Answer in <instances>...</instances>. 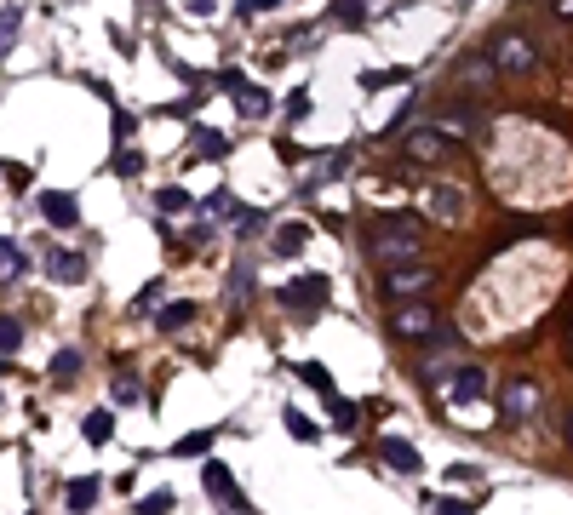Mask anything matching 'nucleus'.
Masks as SVG:
<instances>
[{"mask_svg":"<svg viewBox=\"0 0 573 515\" xmlns=\"http://www.w3.org/2000/svg\"><path fill=\"white\" fill-rule=\"evenodd\" d=\"M413 253H419V218L413 212H390V218H379V224L367 229V258L413 263Z\"/></svg>","mask_w":573,"mask_h":515,"instance_id":"nucleus-1","label":"nucleus"},{"mask_svg":"<svg viewBox=\"0 0 573 515\" xmlns=\"http://www.w3.org/2000/svg\"><path fill=\"white\" fill-rule=\"evenodd\" d=\"M390 333L401 343H436V350H459V333L447 326L430 304H401L396 315H390Z\"/></svg>","mask_w":573,"mask_h":515,"instance_id":"nucleus-2","label":"nucleus"},{"mask_svg":"<svg viewBox=\"0 0 573 515\" xmlns=\"http://www.w3.org/2000/svg\"><path fill=\"white\" fill-rule=\"evenodd\" d=\"M488 64L499 75H528V69H539V40L528 29H499L488 40Z\"/></svg>","mask_w":573,"mask_h":515,"instance_id":"nucleus-3","label":"nucleus"},{"mask_svg":"<svg viewBox=\"0 0 573 515\" xmlns=\"http://www.w3.org/2000/svg\"><path fill=\"white\" fill-rule=\"evenodd\" d=\"M275 298H282L299 321H309V315H321V309H327L333 287H327V275H299V280H287V287L275 292Z\"/></svg>","mask_w":573,"mask_h":515,"instance_id":"nucleus-4","label":"nucleus"},{"mask_svg":"<svg viewBox=\"0 0 573 515\" xmlns=\"http://www.w3.org/2000/svg\"><path fill=\"white\" fill-rule=\"evenodd\" d=\"M539 407H545V389L533 378H505V389H499V418L505 424H528Z\"/></svg>","mask_w":573,"mask_h":515,"instance_id":"nucleus-5","label":"nucleus"},{"mask_svg":"<svg viewBox=\"0 0 573 515\" xmlns=\"http://www.w3.org/2000/svg\"><path fill=\"white\" fill-rule=\"evenodd\" d=\"M430 287H436V270H425V263H390V275H384V292L401 304H425Z\"/></svg>","mask_w":573,"mask_h":515,"instance_id":"nucleus-6","label":"nucleus"},{"mask_svg":"<svg viewBox=\"0 0 573 515\" xmlns=\"http://www.w3.org/2000/svg\"><path fill=\"white\" fill-rule=\"evenodd\" d=\"M201 487L212 493V504L219 510H236V515H253V504H246L241 498V481L224 470V464H207V470H201Z\"/></svg>","mask_w":573,"mask_h":515,"instance_id":"nucleus-7","label":"nucleus"},{"mask_svg":"<svg viewBox=\"0 0 573 515\" xmlns=\"http://www.w3.org/2000/svg\"><path fill=\"white\" fill-rule=\"evenodd\" d=\"M447 81H453L459 92H470V98H476V92H488L493 81H499V69L488 64V52H476V58H459V64L447 69Z\"/></svg>","mask_w":573,"mask_h":515,"instance_id":"nucleus-8","label":"nucleus"},{"mask_svg":"<svg viewBox=\"0 0 573 515\" xmlns=\"http://www.w3.org/2000/svg\"><path fill=\"white\" fill-rule=\"evenodd\" d=\"M379 458L390 464L396 475H419V470H425V452L413 447V441H401V435H384V441H379Z\"/></svg>","mask_w":573,"mask_h":515,"instance_id":"nucleus-9","label":"nucleus"},{"mask_svg":"<svg viewBox=\"0 0 573 515\" xmlns=\"http://www.w3.org/2000/svg\"><path fill=\"white\" fill-rule=\"evenodd\" d=\"M488 395V372L482 367H459L453 378H447V401L453 407H470V401H482Z\"/></svg>","mask_w":573,"mask_h":515,"instance_id":"nucleus-10","label":"nucleus"},{"mask_svg":"<svg viewBox=\"0 0 573 515\" xmlns=\"http://www.w3.org/2000/svg\"><path fill=\"white\" fill-rule=\"evenodd\" d=\"M436 132L453 144V138H476L482 132V109L476 103H459V109H447V115H436Z\"/></svg>","mask_w":573,"mask_h":515,"instance_id":"nucleus-11","label":"nucleus"},{"mask_svg":"<svg viewBox=\"0 0 573 515\" xmlns=\"http://www.w3.org/2000/svg\"><path fill=\"white\" fill-rule=\"evenodd\" d=\"M40 218H46V224H58V229H75V224H81V200L64 195V190H46L40 195Z\"/></svg>","mask_w":573,"mask_h":515,"instance_id":"nucleus-12","label":"nucleus"},{"mask_svg":"<svg viewBox=\"0 0 573 515\" xmlns=\"http://www.w3.org/2000/svg\"><path fill=\"white\" fill-rule=\"evenodd\" d=\"M224 86L236 92V103H241V115H264L270 109V92H258L246 75H236V69H224Z\"/></svg>","mask_w":573,"mask_h":515,"instance_id":"nucleus-13","label":"nucleus"},{"mask_svg":"<svg viewBox=\"0 0 573 515\" xmlns=\"http://www.w3.org/2000/svg\"><path fill=\"white\" fill-rule=\"evenodd\" d=\"M46 275H52L58 287H81V280H86V258L81 253H46Z\"/></svg>","mask_w":573,"mask_h":515,"instance_id":"nucleus-14","label":"nucleus"},{"mask_svg":"<svg viewBox=\"0 0 573 515\" xmlns=\"http://www.w3.org/2000/svg\"><path fill=\"white\" fill-rule=\"evenodd\" d=\"M407 155H413V166H430V161H442V155H447V138L436 127H419V132L407 138Z\"/></svg>","mask_w":573,"mask_h":515,"instance_id":"nucleus-15","label":"nucleus"},{"mask_svg":"<svg viewBox=\"0 0 573 515\" xmlns=\"http://www.w3.org/2000/svg\"><path fill=\"white\" fill-rule=\"evenodd\" d=\"M64 493H69V510H75V515H86V510H98V493H103V481H98V475H75Z\"/></svg>","mask_w":573,"mask_h":515,"instance_id":"nucleus-16","label":"nucleus"},{"mask_svg":"<svg viewBox=\"0 0 573 515\" xmlns=\"http://www.w3.org/2000/svg\"><path fill=\"white\" fill-rule=\"evenodd\" d=\"M413 372H419L425 384H442V378H453V372H459V361H453V350H430Z\"/></svg>","mask_w":573,"mask_h":515,"instance_id":"nucleus-17","label":"nucleus"},{"mask_svg":"<svg viewBox=\"0 0 573 515\" xmlns=\"http://www.w3.org/2000/svg\"><path fill=\"white\" fill-rule=\"evenodd\" d=\"M304 241H309V224H282V229L270 235L275 258H299V253H304Z\"/></svg>","mask_w":573,"mask_h":515,"instance_id":"nucleus-18","label":"nucleus"},{"mask_svg":"<svg viewBox=\"0 0 573 515\" xmlns=\"http://www.w3.org/2000/svg\"><path fill=\"white\" fill-rule=\"evenodd\" d=\"M81 435H86L92 447H103V441L115 435V413H110V407H92V413L81 418Z\"/></svg>","mask_w":573,"mask_h":515,"instance_id":"nucleus-19","label":"nucleus"},{"mask_svg":"<svg viewBox=\"0 0 573 515\" xmlns=\"http://www.w3.org/2000/svg\"><path fill=\"white\" fill-rule=\"evenodd\" d=\"M299 378H304L309 389H316V395H327V407H333V401H345V395L333 389V372H327V367H316V361H299Z\"/></svg>","mask_w":573,"mask_h":515,"instance_id":"nucleus-20","label":"nucleus"},{"mask_svg":"<svg viewBox=\"0 0 573 515\" xmlns=\"http://www.w3.org/2000/svg\"><path fill=\"white\" fill-rule=\"evenodd\" d=\"M190 144L207 155V161H224V155H229V138H224V132H212V127H195V132H190Z\"/></svg>","mask_w":573,"mask_h":515,"instance_id":"nucleus-21","label":"nucleus"},{"mask_svg":"<svg viewBox=\"0 0 573 515\" xmlns=\"http://www.w3.org/2000/svg\"><path fill=\"white\" fill-rule=\"evenodd\" d=\"M224 298H229V304H246V298H253V270H246V263H236V270L224 275Z\"/></svg>","mask_w":573,"mask_h":515,"instance_id":"nucleus-22","label":"nucleus"},{"mask_svg":"<svg viewBox=\"0 0 573 515\" xmlns=\"http://www.w3.org/2000/svg\"><path fill=\"white\" fill-rule=\"evenodd\" d=\"M0 275H6V280L29 275V258H23V246H18V241H6V235H0Z\"/></svg>","mask_w":573,"mask_h":515,"instance_id":"nucleus-23","label":"nucleus"},{"mask_svg":"<svg viewBox=\"0 0 573 515\" xmlns=\"http://www.w3.org/2000/svg\"><path fill=\"white\" fill-rule=\"evenodd\" d=\"M195 321V304L184 298V304H161V315H155V326H161V333H178V326H190Z\"/></svg>","mask_w":573,"mask_h":515,"instance_id":"nucleus-24","label":"nucleus"},{"mask_svg":"<svg viewBox=\"0 0 573 515\" xmlns=\"http://www.w3.org/2000/svg\"><path fill=\"white\" fill-rule=\"evenodd\" d=\"M173 504H178L173 487H155L149 498H138V504H132V515H173Z\"/></svg>","mask_w":573,"mask_h":515,"instance_id":"nucleus-25","label":"nucleus"},{"mask_svg":"<svg viewBox=\"0 0 573 515\" xmlns=\"http://www.w3.org/2000/svg\"><path fill=\"white\" fill-rule=\"evenodd\" d=\"M219 441L212 430H195V435H178V447H173V458H207V447Z\"/></svg>","mask_w":573,"mask_h":515,"instance_id":"nucleus-26","label":"nucleus"},{"mask_svg":"<svg viewBox=\"0 0 573 515\" xmlns=\"http://www.w3.org/2000/svg\"><path fill=\"white\" fill-rule=\"evenodd\" d=\"M430 212H436V218H459L464 212V195L459 190H430Z\"/></svg>","mask_w":573,"mask_h":515,"instance_id":"nucleus-27","label":"nucleus"},{"mask_svg":"<svg viewBox=\"0 0 573 515\" xmlns=\"http://www.w3.org/2000/svg\"><path fill=\"white\" fill-rule=\"evenodd\" d=\"M115 401H121V407H132V401H144V378H132V372H115Z\"/></svg>","mask_w":573,"mask_h":515,"instance_id":"nucleus-28","label":"nucleus"},{"mask_svg":"<svg viewBox=\"0 0 573 515\" xmlns=\"http://www.w3.org/2000/svg\"><path fill=\"white\" fill-rule=\"evenodd\" d=\"M333 18L350 23V29H362L367 23V0H333Z\"/></svg>","mask_w":573,"mask_h":515,"instance_id":"nucleus-29","label":"nucleus"},{"mask_svg":"<svg viewBox=\"0 0 573 515\" xmlns=\"http://www.w3.org/2000/svg\"><path fill=\"white\" fill-rule=\"evenodd\" d=\"M18 343H23V326L12 321V315H0V361H6V355L18 350Z\"/></svg>","mask_w":573,"mask_h":515,"instance_id":"nucleus-30","label":"nucleus"},{"mask_svg":"<svg viewBox=\"0 0 573 515\" xmlns=\"http://www.w3.org/2000/svg\"><path fill=\"white\" fill-rule=\"evenodd\" d=\"M75 372H81V350H64V355L52 361V378H58V384H69Z\"/></svg>","mask_w":573,"mask_h":515,"instance_id":"nucleus-31","label":"nucleus"},{"mask_svg":"<svg viewBox=\"0 0 573 515\" xmlns=\"http://www.w3.org/2000/svg\"><path fill=\"white\" fill-rule=\"evenodd\" d=\"M115 172H121V178H138V172H144V155H138V149H121V155H115Z\"/></svg>","mask_w":573,"mask_h":515,"instance_id":"nucleus-32","label":"nucleus"},{"mask_svg":"<svg viewBox=\"0 0 573 515\" xmlns=\"http://www.w3.org/2000/svg\"><path fill=\"white\" fill-rule=\"evenodd\" d=\"M155 207H161V212H190V195H184V190H161Z\"/></svg>","mask_w":573,"mask_h":515,"instance_id":"nucleus-33","label":"nucleus"},{"mask_svg":"<svg viewBox=\"0 0 573 515\" xmlns=\"http://www.w3.org/2000/svg\"><path fill=\"white\" fill-rule=\"evenodd\" d=\"M287 430H292V435H299V441H316V424H309V418H304V413H287Z\"/></svg>","mask_w":573,"mask_h":515,"instance_id":"nucleus-34","label":"nucleus"},{"mask_svg":"<svg viewBox=\"0 0 573 515\" xmlns=\"http://www.w3.org/2000/svg\"><path fill=\"white\" fill-rule=\"evenodd\" d=\"M390 81H396V69H373V75H362V86H367V92H384Z\"/></svg>","mask_w":573,"mask_h":515,"instance_id":"nucleus-35","label":"nucleus"},{"mask_svg":"<svg viewBox=\"0 0 573 515\" xmlns=\"http://www.w3.org/2000/svg\"><path fill=\"white\" fill-rule=\"evenodd\" d=\"M436 515H476V504H459V498H442Z\"/></svg>","mask_w":573,"mask_h":515,"instance_id":"nucleus-36","label":"nucleus"},{"mask_svg":"<svg viewBox=\"0 0 573 515\" xmlns=\"http://www.w3.org/2000/svg\"><path fill=\"white\" fill-rule=\"evenodd\" d=\"M551 12H556V18H573V0H556Z\"/></svg>","mask_w":573,"mask_h":515,"instance_id":"nucleus-37","label":"nucleus"},{"mask_svg":"<svg viewBox=\"0 0 573 515\" xmlns=\"http://www.w3.org/2000/svg\"><path fill=\"white\" fill-rule=\"evenodd\" d=\"M568 441H573V418H568Z\"/></svg>","mask_w":573,"mask_h":515,"instance_id":"nucleus-38","label":"nucleus"}]
</instances>
